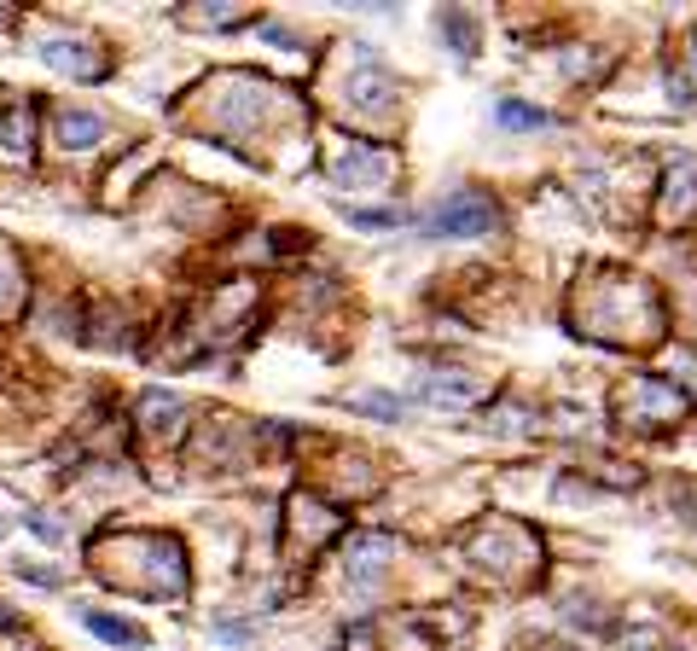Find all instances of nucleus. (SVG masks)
<instances>
[{"label": "nucleus", "instance_id": "nucleus-1", "mask_svg": "<svg viewBox=\"0 0 697 651\" xmlns=\"http://www.w3.org/2000/svg\"><path fill=\"white\" fill-rule=\"evenodd\" d=\"M495 228V203L483 192H454L436 216H424V239H477Z\"/></svg>", "mask_w": 697, "mask_h": 651}, {"label": "nucleus", "instance_id": "nucleus-2", "mask_svg": "<svg viewBox=\"0 0 697 651\" xmlns=\"http://www.w3.org/2000/svg\"><path fill=\"white\" fill-rule=\"evenodd\" d=\"M500 129H552V117L535 111V106H518V99H500V111H495Z\"/></svg>", "mask_w": 697, "mask_h": 651}, {"label": "nucleus", "instance_id": "nucleus-3", "mask_svg": "<svg viewBox=\"0 0 697 651\" xmlns=\"http://www.w3.org/2000/svg\"><path fill=\"white\" fill-rule=\"evenodd\" d=\"M88 628H93L99 640H111V646H146V635H140V628L117 622V617H99V610H88Z\"/></svg>", "mask_w": 697, "mask_h": 651}, {"label": "nucleus", "instance_id": "nucleus-4", "mask_svg": "<svg viewBox=\"0 0 697 651\" xmlns=\"http://www.w3.org/2000/svg\"><path fill=\"white\" fill-rule=\"evenodd\" d=\"M442 35L454 41L460 53H477V30H471V18H460V12H447L442 18Z\"/></svg>", "mask_w": 697, "mask_h": 651}, {"label": "nucleus", "instance_id": "nucleus-5", "mask_svg": "<svg viewBox=\"0 0 697 651\" xmlns=\"http://www.w3.org/2000/svg\"><path fill=\"white\" fill-rule=\"evenodd\" d=\"M99 134H106V122H99V117H88V111H81V117H65V140H70V146H76V140L88 146V140H99Z\"/></svg>", "mask_w": 697, "mask_h": 651}, {"label": "nucleus", "instance_id": "nucleus-6", "mask_svg": "<svg viewBox=\"0 0 697 651\" xmlns=\"http://www.w3.org/2000/svg\"><path fill=\"white\" fill-rule=\"evenodd\" d=\"M355 407L361 413H378V419H401V401H389V396H361Z\"/></svg>", "mask_w": 697, "mask_h": 651}]
</instances>
